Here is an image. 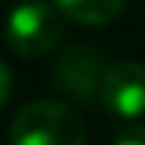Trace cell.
<instances>
[{"mask_svg": "<svg viewBox=\"0 0 145 145\" xmlns=\"http://www.w3.org/2000/svg\"><path fill=\"white\" fill-rule=\"evenodd\" d=\"M54 7L79 25H107L123 13L126 0H54Z\"/></svg>", "mask_w": 145, "mask_h": 145, "instance_id": "cell-5", "label": "cell"}, {"mask_svg": "<svg viewBox=\"0 0 145 145\" xmlns=\"http://www.w3.org/2000/svg\"><path fill=\"white\" fill-rule=\"evenodd\" d=\"M101 104L123 120L142 117L145 114V63L139 60L110 63L101 79Z\"/></svg>", "mask_w": 145, "mask_h": 145, "instance_id": "cell-3", "label": "cell"}, {"mask_svg": "<svg viewBox=\"0 0 145 145\" xmlns=\"http://www.w3.org/2000/svg\"><path fill=\"white\" fill-rule=\"evenodd\" d=\"M60 10L41 0H25L7 16V44L22 60L51 54L60 41Z\"/></svg>", "mask_w": 145, "mask_h": 145, "instance_id": "cell-2", "label": "cell"}, {"mask_svg": "<svg viewBox=\"0 0 145 145\" xmlns=\"http://www.w3.org/2000/svg\"><path fill=\"white\" fill-rule=\"evenodd\" d=\"M13 145H85L82 117L63 101H32L10 123Z\"/></svg>", "mask_w": 145, "mask_h": 145, "instance_id": "cell-1", "label": "cell"}, {"mask_svg": "<svg viewBox=\"0 0 145 145\" xmlns=\"http://www.w3.org/2000/svg\"><path fill=\"white\" fill-rule=\"evenodd\" d=\"M10 88H13V72H10V66L0 60V107L7 104V98H10Z\"/></svg>", "mask_w": 145, "mask_h": 145, "instance_id": "cell-7", "label": "cell"}, {"mask_svg": "<svg viewBox=\"0 0 145 145\" xmlns=\"http://www.w3.org/2000/svg\"><path fill=\"white\" fill-rule=\"evenodd\" d=\"M104 69L98 54L85 51V47H72L69 54L60 57L57 69H54V85L60 91H66L72 101H82L88 104L91 98H101V79H104Z\"/></svg>", "mask_w": 145, "mask_h": 145, "instance_id": "cell-4", "label": "cell"}, {"mask_svg": "<svg viewBox=\"0 0 145 145\" xmlns=\"http://www.w3.org/2000/svg\"><path fill=\"white\" fill-rule=\"evenodd\" d=\"M114 145H145V126H129V129H123V133L114 139Z\"/></svg>", "mask_w": 145, "mask_h": 145, "instance_id": "cell-6", "label": "cell"}]
</instances>
